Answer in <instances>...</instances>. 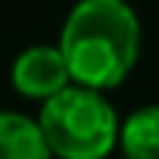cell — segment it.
<instances>
[{"instance_id":"obj_1","label":"cell","mask_w":159,"mask_h":159,"mask_svg":"<svg viewBox=\"0 0 159 159\" xmlns=\"http://www.w3.org/2000/svg\"><path fill=\"white\" fill-rule=\"evenodd\" d=\"M59 50L75 84L119 88L140 56V19L125 0H78L59 31Z\"/></svg>"},{"instance_id":"obj_4","label":"cell","mask_w":159,"mask_h":159,"mask_svg":"<svg viewBox=\"0 0 159 159\" xmlns=\"http://www.w3.org/2000/svg\"><path fill=\"white\" fill-rule=\"evenodd\" d=\"M0 159H53L41 122L0 109Z\"/></svg>"},{"instance_id":"obj_3","label":"cell","mask_w":159,"mask_h":159,"mask_svg":"<svg viewBox=\"0 0 159 159\" xmlns=\"http://www.w3.org/2000/svg\"><path fill=\"white\" fill-rule=\"evenodd\" d=\"M10 81H13V88L22 97L41 100V103L50 100V97H56L69 84H75L62 50L50 47V44H34V47L22 50L16 56V62H13Z\"/></svg>"},{"instance_id":"obj_5","label":"cell","mask_w":159,"mask_h":159,"mask_svg":"<svg viewBox=\"0 0 159 159\" xmlns=\"http://www.w3.org/2000/svg\"><path fill=\"white\" fill-rule=\"evenodd\" d=\"M119 147L128 159H159V106H140L122 122Z\"/></svg>"},{"instance_id":"obj_2","label":"cell","mask_w":159,"mask_h":159,"mask_svg":"<svg viewBox=\"0 0 159 159\" xmlns=\"http://www.w3.org/2000/svg\"><path fill=\"white\" fill-rule=\"evenodd\" d=\"M38 122L59 159H106L122 134L116 106L103 91L84 84H69L56 97L44 100Z\"/></svg>"}]
</instances>
